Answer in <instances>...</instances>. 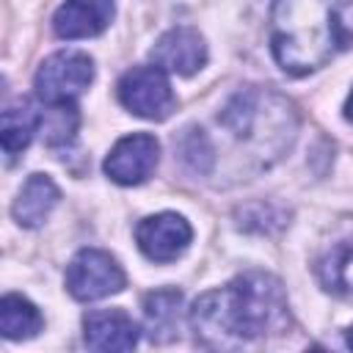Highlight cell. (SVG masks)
<instances>
[{"label": "cell", "mask_w": 353, "mask_h": 353, "mask_svg": "<svg viewBox=\"0 0 353 353\" xmlns=\"http://www.w3.org/2000/svg\"><path fill=\"white\" fill-rule=\"evenodd\" d=\"M317 279L325 292L353 303V240L334 243L317 262Z\"/></svg>", "instance_id": "cell-15"}, {"label": "cell", "mask_w": 353, "mask_h": 353, "mask_svg": "<svg viewBox=\"0 0 353 353\" xmlns=\"http://www.w3.org/2000/svg\"><path fill=\"white\" fill-rule=\"evenodd\" d=\"M221 127L248 149L256 168H270L295 143L298 113L295 105L273 88L245 85L237 91L218 116Z\"/></svg>", "instance_id": "cell-3"}, {"label": "cell", "mask_w": 353, "mask_h": 353, "mask_svg": "<svg viewBox=\"0 0 353 353\" xmlns=\"http://www.w3.org/2000/svg\"><path fill=\"white\" fill-rule=\"evenodd\" d=\"M345 116H347V121H353V91H350V97L345 102Z\"/></svg>", "instance_id": "cell-19"}, {"label": "cell", "mask_w": 353, "mask_h": 353, "mask_svg": "<svg viewBox=\"0 0 353 353\" xmlns=\"http://www.w3.org/2000/svg\"><path fill=\"white\" fill-rule=\"evenodd\" d=\"M113 14H116L113 0H66L52 17V30L58 39L66 41L91 39L110 25Z\"/></svg>", "instance_id": "cell-10"}, {"label": "cell", "mask_w": 353, "mask_h": 353, "mask_svg": "<svg viewBox=\"0 0 353 353\" xmlns=\"http://www.w3.org/2000/svg\"><path fill=\"white\" fill-rule=\"evenodd\" d=\"M94 61L80 50H61L41 61L33 88L44 105H74V99L91 85Z\"/></svg>", "instance_id": "cell-4"}, {"label": "cell", "mask_w": 353, "mask_h": 353, "mask_svg": "<svg viewBox=\"0 0 353 353\" xmlns=\"http://www.w3.org/2000/svg\"><path fill=\"white\" fill-rule=\"evenodd\" d=\"M345 342H347V347H353V325L347 328V334H345Z\"/></svg>", "instance_id": "cell-20"}, {"label": "cell", "mask_w": 353, "mask_h": 353, "mask_svg": "<svg viewBox=\"0 0 353 353\" xmlns=\"http://www.w3.org/2000/svg\"><path fill=\"white\" fill-rule=\"evenodd\" d=\"M44 105V102H41ZM47 110L41 113V127H44V141L47 146H66L74 141L77 132V108L74 105H44Z\"/></svg>", "instance_id": "cell-17"}, {"label": "cell", "mask_w": 353, "mask_h": 353, "mask_svg": "<svg viewBox=\"0 0 353 353\" xmlns=\"http://www.w3.org/2000/svg\"><path fill=\"white\" fill-rule=\"evenodd\" d=\"M41 312L22 295H3L0 301V331L6 339H30L41 331Z\"/></svg>", "instance_id": "cell-16"}, {"label": "cell", "mask_w": 353, "mask_h": 353, "mask_svg": "<svg viewBox=\"0 0 353 353\" xmlns=\"http://www.w3.org/2000/svg\"><path fill=\"white\" fill-rule=\"evenodd\" d=\"M182 292L179 290H154L143 298V323L146 336L152 342H171L179 336V312Z\"/></svg>", "instance_id": "cell-13"}, {"label": "cell", "mask_w": 353, "mask_h": 353, "mask_svg": "<svg viewBox=\"0 0 353 353\" xmlns=\"http://www.w3.org/2000/svg\"><path fill=\"white\" fill-rule=\"evenodd\" d=\"M138 331V323L121 309H94L83 317V339L91 350H132Z\"/></svg>", "instance_id": "cell-11"}, {"label": "cell", "mask_w": 353, "mask_h": 353, "mask_svg": "<svg viewBox=\"0 0 353 353\" xmlns=\"http://www.w3.org/2000/svg\"><path fill=\"white\" fill-rule=\"evenodd\" d=\"M39 130H41V110L30 99H19L8 105L0 119V141L8 160H14L22 149H28V143Z\"/></svg>", "instance_id": "cell-14"}, {"label": "cell", "mask_w": 353, "mask_h": 353, "mask_svg": "<svg viewBox=\"0 0 353 353\" xmlns=\"http://www.w3.org/2000/svg\"><path fill=\"white\" fill-rule=\"evenodd\" d=\"M160 160V143L149 132H135L121 141L108 152L102 168L116 185H141L143 179L152 176Z\"/></svg>", "instance_id": "cell-7"}, {"label": "cell", "mask_w": 353, "mask_h": 353, "mask_svg": "<svg viewBox=\"0 0 353 353\" xmlns=\"http://www.w3.org/2000/svg\"><path fill=\"white\" fill-rule=\"evenodd\" d=\"M58 199H61L58 185L47 174H33V176H28L22 190L17 193V199L11 204V215H14V221L19 226L36 229L50 218V212L55 210Z\"/></svg>", "instance_id": "cell-12"}, {"label": "cell", "mask_w": 353, "mask_h": 353, "mask_svg": "<svg viewBox=\"0 0 353 353\" xmlns=\"http://www.w3.org/2000/svg\"><path fill=\"white\" fill-rule=\"evenodd\" d=\"M135 240L143 256H149L152 262H174L190 245L193 229L176 212H157L138 223Z\"/></svg>", "instance_id": "cell-8"}, {"label": "cell", "mask_w": 353, "mask_h": 353, "mask_svg": "<svg viewBox=\"0 0 353 353\" xmlns=\"http://www.w3.org/2000/svg\"><path fill=\"white\" fill-rule=\"evenodd\" d=\"M350 44L353 39L342 30L334 0H273L270 50L287 74L317 72Z\"/></svg>", "instance_id": "cell-2"}, {"label": "cell", "mask_w": 353, "mask_h": 353, "mask_svg": "<svg viewBox=\"0 0 353 353\" xmlns=\"http://www.w3.org/2000/svg\"><path fill=\"white\" fill-rule=\"evenodd\" d=\"M127 284V276L121 265L99 248H83L72 256L66 268V290L74 301H99L108 295L121 292Z\"/></svg>", "instance_id": "cell-6"}, {"label": "cell", "mask_w": 353, "mask_h": 353, "mask_svg": "<svg viewBox=\"0 0 353 353\" xmlns=\"http://www.w3.org/2000/svg\"><path fill=\"white\" fill-rule=\"evenodd\" d=\"M154 66L171 74H196L207 63V44L196 28H171L152 47Z\"/></svg>", "instance_id": "cell-9"}, {"label": "cell", "mask_w": 353, "mask_h": 353, "mask_svg": "<svg viewBox=\"0 0 353 353\" xmlns=\"http://www.w3.org/2000/svg\"><path fill=\"white\" fill-rule=\"evenodd\" d=\"M179 157L196 174H210L212 163H215V149H212L207 132L199 127H188L185 135L179 138Z\"/></svg>", "instance_id": "cell-18"}, {"label": "cell", "mask_w": 353, "mask_h": 353, "mask_svg": "<svg viewBox=\"0 0 353 353\" xmlns=\"http://www.w3.org/2000/svg\"><path fill=\"white\" fill-rule=\"evenodd\" d=\"M119 102L130 113L149 119V121H163L176 108L171 83H168V72L154 66V63L152 66H135V69L121 74Z\"/></svg>", "instance_id": "cell-5"}, {"label": "cell", "mask_w": 353, "mask_h": 353, "mask_svg": "<svg viewBox=\"0 0 353 353\" xmlns=\"http://www.w3.org/2000/svg\"><path fill=\"white\" fill-rule=\"evenodd\" d=\"M188 320L201 345L234 347L284 334L290 328V303L284 284L273 273L248 270L196 298Z\"/></svg>", "instance_id": "cell-1"}]
</instances>
